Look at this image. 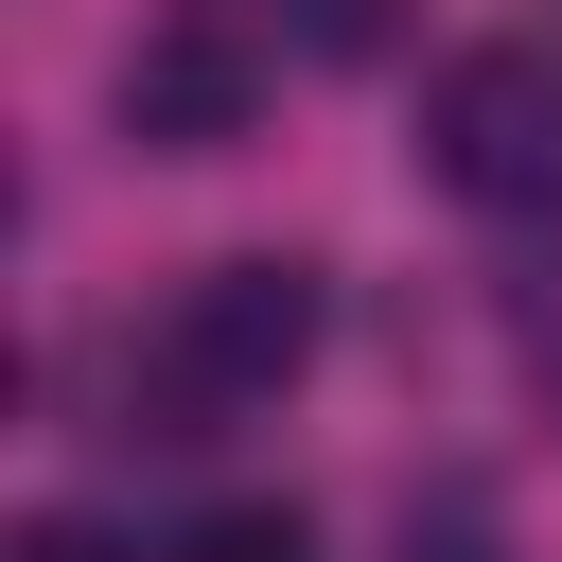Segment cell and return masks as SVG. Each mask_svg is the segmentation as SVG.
Instances as JSON below:
<instances>
[{"label":"cell","instance_id":"obj_5","mask_svg":"<svg viewBox=\"0 0 562 562\" xmlns=\"http://www.w3.org/2000/svg\"><path fill=\"white\" fill-rule=\"evenodd\" d=\"M404 562H492V509H474V492H439V509L404 527Z\"/></svg>","mask_w":562,"mask_h":562},{"label":"cell","instance_id":"obj_1","mask_svg":"<svg viewBox=\"0 0 562 562\" xmlns=\"http://www.w3.org/2000/svg\"><path fill=\"white\" fill-rule=\"evenodd\" d=\"M299 351H316V263H263V246H246V263H193L176 316H158V404H176V439L281 404Z\"/></svg>","mask_w":562,"mask_h":562},{"label":"cell","instance_id":"obj_2","mask_svg":"<svg viewBox=\"0 0 562 562\" xmlns=\"http://www.w3.org/2000/svg\"><path fill=\"white\" fill-rule=\"evenodd\" d=\"M263 123V53H246V0H176L140 53H123V140L158 158H228Z\"/></svg>","mask_w":562,"mask_h":562},{"label":"cell","instance_id":"obj_3","mask_svg":"<svg viewBox=\"0 0 562 562\" xmlns=\"http://www.w3.org/2000/svg\"><path fill=\"white\" fill-rule=\"evenodd\" d=\"M439 176L474 211H544L562 193V70L544 53H457L439 70Z\"/></svg>","mask_w":562,"mask_h":562},{"label":"cell","instance_id":"obj_4","mask_svg":"<svg viewBox=\"0 0 562 562\" xmlns=\"http://www.w3.org/2000/svg\"><path fill=\"white\" fill-rule=\"evenodd\" d=\"M193 562H316V527H299V509H211Z\"/></svg>","mask_w":562,"mask_h":562},{"label":"cell","instance_id":"obj_6","mask_svg":"<svg viewBox=\"0 0 562 562\" xmlns=\"http://www.w3.org/2000/svg\"><path fill=\"white\" fill-rule=\"evenodd\" d=\"M18 562H105V544L88 527H18Z\"/></svg>","mask_w":562,"mask_h":562}]
</instances>
